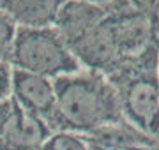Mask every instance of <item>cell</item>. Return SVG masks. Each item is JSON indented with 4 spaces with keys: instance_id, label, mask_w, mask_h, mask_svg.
I'll use <instances>...</instances> for the list:
<instances>
[{
    "instance_id": "obj_1",
    "label": "cell",
    "mask_w": 159,
    "mask_h": 150,
    "mask_svg": "<svg viewBox=\"0 0 159 150\" xmlns=\"http://www.w3.org/2000/svg\"><path fill=\"white\" fill-rule=\"evenodd\" d=\"M53 85L55 110L46 120L53 133L66 131L92 136L106 127L127 124L117 94L104 74L83 69L53 80Z\"/></svg>"
},
{
    "instance_id": "obj_2",
    "label": "cell",
    "mask_w": 159,
    "mask_h": 150,
    "mask_svg": "<svg viewBox=\"0 0 159 150\" xmlns=\"http://www.w3.org/2000/svg\"><path fill=\"white\" fill-rule=\"evenodd\" d=\"M124 120L138 133L159 141V41L124 58L106 74Z\"/></svg>"
},
{
    "instance_id": "obj_3",
    "label": "cell",
    "mask_w": 159,
    "mask_h": 150,
    "mask_svg": "<svg viewBox=\"0 0 159 150\" xmlns=\"http://www.w3.org/2000/svg\"><path fill=\"white\" fill-rule=\"evenodd\" d=\"M9 64L12 69L34 73L50 80L83 71L53 25L18 27Z\"/></svg>"
},
{
    "instance_id": "obj_4",
    "label": "cell",
    "mask_w": 159,
    "mask_h": 150,
    "mask_svg": "<svg viewBox=\"0 0 159 150\" xmlns=\"http://www.w3.org/2000/svg\"><path fill=\"white\" fill-rule=\"evenodd\" d=\"M51 133L43 118L27 111L12 95L0 101V139L9 150H39Z\"/></svg>"
},
{
    "instance_id": "obj_5",
    "label": "cell",
    "mask_w": 159,
    "mask_h": 150,
    "mask_svg": "<svg viewBox=\"0 0 159 150\" xmlns=\"http://www.w3.org/2000/svg\"><path fill=\"white\" fill-rule=\"evenodd\" d=\"M108 7L110 12L106 21L111 29L122 60L142 53L145 48L157 41L156 29L150 20L133 9L125 0H113Z\"/></svg>"
},
{
    "instance_id": "obj_6",
    "label": "cell",
    "mask_w": 159,
    "mask_h": 150,
    "mask_svg": "<svg viewBox=\"0 0 159 150\" xmlns=\"http://www.w3.org/2000/svg\"><path fill=\"white\" fill-rule=\"evenodd\" d=\"M69 48L80 62L81 69L99 73L104 76L122 62V57L119 53V48L106 18L94 30H90Z\"/></svg>"
},
{
    "instance_id": "obj_7",
    "label": "cell",
    "mask_w": 159,
    "mask_h": 150,
    "mask_svg": "<svg viewBox=\"0 0 159 150\" xmlns=\"http://www.w3.org/2000/svg\"><path fill=\"white\" fill-rule=\"evenodd\" d=\"M12 97L32 115L48 120L55 110V85L44 76L12 69Z\"/></svg>"
},
{
    "instance_id": "obj_8",
    "label": "cell",
    "mask_w": 159,
    "mask_h": 150,
    "mask_svg": "<svg viewBox=\"0 0 159 150\" xmlns=\"http://www.w3.org/2000/svg\"><path fill=\"white\" fill-rule=\"evenodd\" d=\"M108 6H94V4L76 2V0H66L62 7L58 9L53 27L67 42V46H71L90 30H94L108 16Z\"/></svg>"
},
{
    "instance_id": "obj_9",
    "label": "cell",
    "mask_w": 159,
    "mask_h": 150,
    "mask_svg": "<svg viewBox=\"0 0 159 150\" xmlns=\"http://www.w3.org/2000/svg\"><path fill=\"white\" fill-rule=\"evenodd\" d=\"M66 0H0L6 12L18 27H50Z\"/></svg>"
},
{
    "instance_id": "obj_10",
    "label": "cell",
    "mask_w": 159,
    "mask_h": 150,
    "mask_svg": "<svg viewBox=\"0 0 159 150\" xmlns=\"http://www.w3.org/2000/svg\"><path fill=\"white\" fill-rule=\"evenodd\" d=\"M39 150H92V141L85 134L76 133H51Z\"/></svg>"
},
{
    "instance_id": "obj_11",
    "label": "cell",
    "mask_w": 159,
    "mask_h": 150,
    "mask_svg": "<svg viewBox=\"0 0 159 150\" xmlns=\"http://www.w3.org/2000/svg\"><path fill=\"white\" fill-rule=\"evenodd\" d=\"M16 29L18 25L7 16L6 12L0 11V62H9Z\"/></svg>"
},
{
    "instance_id": "obj_12",
    "label": "cell",
    "mask_w": 159,
    "mask_h": 150,
    "mask_svg": "<svg viewBox=\"0 0 159 150\" xmlns=\"http://www.w3.org/2000/svg\"><path fill=\"white\" fill-rule=\"evenodd\" d=\"M125 2L133 9L142 12L147 20H150V23L156 29V23H157V18H159V0H125Z\"/></svg>"
},
{
    "instance_id": "obj_13",
    "label": "cell",
    "mask_w": 159,
    "mask_h": 150,
    "mask_svg": "<svg viewBox=\"0 0 159 150\" xmlns=\"http://www.w3.org/2000/svg\"><path fill=\"white\" fill-rule=\"evenodd\" d=\"M12 94V67L9 62H0V101Z\"/></svg>"
},
{
    "instance_id": "obj_14",
    "label": "cell",
    "mask_w": 159,
    "mask_h": 150,
    "mask_svg": "<svg viewBox=\"0 0 159 150\" xmlns=\"http://www.w3.org/2000/svg\"><path fill=\"white\" fill-rule=\"evenodd\" d=\"M76 2H85V4H94V6H108L113 0H76Z\"/></svg>"
},
{
    "instance_id": "obj_15",
    "label": "cell",
    "mask_w": 159,
    "mask_h": 150,
    "mask_svg": "<svg viewBox=\"0 0 159 150\" xmlns=\"http://www.w3.org/2000/svg\"><path fill=\"white\" fill-rule=\"evenodd\" d=\"M92 150H111V148H104V147H99V145H96L94 141H92Z\"/></svg>"
},
{
    "instance_id": "obj_16",
    "label": "cell",
    "mask_w": 159,
    "mask_h": 150,
    "mask_svg": "<svg viewBox=\"0 0 159 150\" xmlns=\"http://www.w3.org/2000/svg\"><path fill=\"white\" fill-rule=\"evenodd\" d=\"M156 37L159 41V18H157V23H156Z\"/></svg>"
},
{
    "instance_id": "obj_17",
    "label": "cell",
    "mask_w": 159,
    "mask_h": 150,
    "mask_svg": "<svg viewBox=\"0 0 159 150\" xmlns=\"http://www.w3.org/2000/svg\"><path fill=\"white\" fill-rule=\"evenodd\" d=\"M0 150H9V148H7V147H6V143L2 141V139H0Z\"/></svg>"
}]
</instances>
